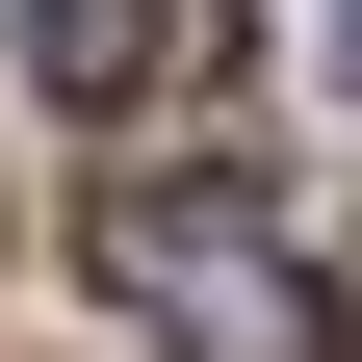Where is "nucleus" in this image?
Listing matches in <instances>:
<instances>
[{
	"label": "nucleus",
	"mask_w": 362,
	"mask_h": 362,
	"mask_svg": "<svg viewBox=\"0 0 362 362\" xmlns=\"http://www.w3.org/2000/svg\"><path fill=\"white\" fill-rule=\"evenodd\" d=\"M78 259H104V310H156V362H337V285H310V233L259 207L233 156H156L78 207Z\"/></svg>",
	"instance_id": "1"
},
{
	"label": "nucleus",
	"mask_w": 362,
	"mask_h": 362,
	"mask_svg": "<svg viewBox=\"0 0 362 362\" xmlns=\"http://www.w3.org/2000/svg\"><path fill=\"white\" fill-rule=\"evenodd\" d=\"M26 78H52L78 129H129V104L181 78V0H26Z\"/></svg>",
	"instance_id": "2"
},
{
	"label": "nucleus",
	"mask_w": 362,
	"mask_h": 362,
	"mask_svg": "<svg viewBox=\"0 0 362 362\" xmlns=\"http://www.w3.org/2000/svg\"><path fill=\"white\" fill-rule=\"evenodd\" d=\"M337 78H362V0H337Z\"/></svg>",
	"instance_id": "3"
}]
</instances>
